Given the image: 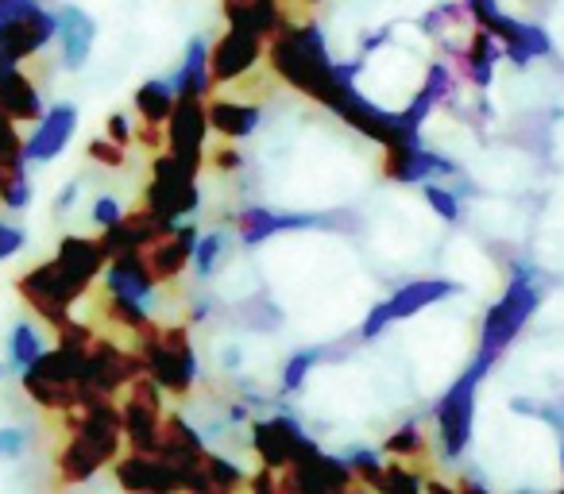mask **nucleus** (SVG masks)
<instances>
[{
    "label": "nucleus",
    "instance_id": "f257e3e1",
    "mask_svg": "<svg viewBox=\"0 0 564 494\" xmlns=\"http://www.w3.org/2000/svg\"><path fill=\"white\" fill-rule=\"evenodd\" d=\"M263 63L271 66V74L282 81V86L299 89L310 101L329 105V97L340 89L337 74V58L325 47V32L314 24V20H294L286 12V20L279 24V32L267 40V55Z\"/></svg>",
    "mask_w": 564,
    "mask_h": 494
},
{
    "label": "nucleus",
    "instance_id": "f03ea898",
    "mask_svg": "<svg viewBox=\"0 0 564 494\" xmlns=\"http://www.w3.org/2000/svg\"><path fill=\"white\" fill-rule=\"evenodd\" d=\"M66 440L55 455V475L63 486H82L105 468L120 460L124 444V425H120V406L112 398H89L82 409L63 414Z\"/></svg>",
    "mask_w": 564,
    "mask_h": 494
},
{
    "label": "nucleus",
    "instance_id": "7ed1b4c3",
    "mask_svg": "<svg viewBox=\"0 0 564 494\" xmlns=\"http://www.w3.org/2000/svg\"><path fill=\"white\" fill-rule=\"evenodd\" d=\"M533 271L530 267H510V278H507V290L502 298L487 309L484 325H479V352H476V363H484L487 371L507 355V348L518 340V332L530 325V317L538 314L541 306V290L533 283Z\"/></svg>",
    "mask_w": 564,
    "mask_h": 494
},
{
    "label": "nucleus",
    "instance_id": "20e7f679",
    "mask_svg": "<svg viewBox=\"0 0 564 494\" xmlns=\"http://www.w3.org/2000/svg\"><path fill=\"white\" fill-rule=\"evenodd\" d=\"M135 355L143 360V375L163 394L186 398L197 383V352L186 325H155L135 337Z\"/></svg>",
    "mask_w": 564,
    "mask_h": 494
},
{
    "label": "nucleus",
    "instance_id": "39448f33",
    "mask_svg": "<svg viewBox=\"0 0 564 494\" xmlns=\"http://www.w3.org/2000/svg\"><path fill=\"white\" fill-rule=\"evenodd\" d=\"M20 386L24 394L47 414H74L89 398H97L86 383V355L66 352V348H51L28 371H20Z\"/></svg>",
    "mask_w": 564,
    "mask_h": 494
},
{
    "label": "nucleus",
    "instance_id": "423d86ee",
    "mask_svg": "<svg viewBox=\"0 0 564 494\" xmlns=\"http://www.w3.org/2000/svg\"><path fill=\"white\" fill-rule=\"evenodd\" d=\"M17 294L28 301V309H35V317H43V321L58 332L74 321L70 309L86 298L89 286L78 283L58 260H43L17 278Z\"/></svg>",
    "mask_w": 564,
    "mask_h": 494
},
{
    "label": "nucleus",
    "instance_id": "0eeeda50",
    "mask_svg": "<svg viewBox=\"0 0 564 494\" xmlns=\"http://www.w3.org/2000/svg\"><path fill=\"white\" fill-rule=\"evenodd\" d=\"M487 378L484 363L471 360L460 375L453 378L441 402L433 406V421H437V448L445 460H460L471 444V425H476V391Z\"/></svg>",
    "mask_w": 564,
    "mask_h": 494
},
{
    "label": "nucleus",
    "instance_id": "6e6552de",
    "mask_svg": "<svg viewBox=\"0 0 564 494\" xmlns=\"http://www.w3.org/2000/svg\"><path fill=\"white\" fill-rule=\"evenodd\" d=\"M202 205V189H197V174L189 166H182L178 158L155 155L151 163V182L143 186V209L155 212L166 224H182V217L197 212Z\"/></svg>",
    "mask_w": 564,
    "mask_h": 494
},
{
    "label": "nucleus",
    "instance_id": "1a4fd4ad",
    "mask_svg": "<svg viewBox=\"0 0 564 494\" xmlns=\"http://www.w3.org/2000/svg\"><path fill=\"white\" fill-rule=\"evenodd\" d=\"M325 109H329L333 117L345 120L352 132H360V135H368L371 143H379V147H394V143L422 140V135L410 132V128L402 124L399 112L379 109V105L356 86H340L337 94L329 97V105H325Z\"/></svg>",
    "mask_w": 564,
    "mask_h": 494
},
{
    "label": "nucleus",
    "instance_id": "9d476101",
    "mask_svg": "<svg viewBox=\"0 0 564 494\" xmlns=\"http://www.w3.org/2000/svg\"><path fill=\"white\" fill-rule=\"evenodd\" d=\"M163 391L151 383L148 375H140L124 391L120 402V425H124V444L140 455H155L159 432H163Z\"/></svg>",
    "mask_w": 564,
    "mask_h": 494
},
{
    "label": "nucleus",
    "instance_id": "9b49d317",
    "mask_svg": "<svg viewBox=\"0 0 564 494\" xmlns=\"http://www.w3.org/2000/svg\"><path fill=\"white\" fill-rule=\"evenodd\" d=\"M143 375V360L135 355V348H120L117 340L97 337L86 352V383L97 398H117L120 391L135 383Z\"/></svg>",
    "mask_w": 564,
    "mask_h": 494
},
{
    "label": "nucleus",
    "instance_id": "f8f14e48",
    "mask_svg": "<svg viewBox=\"0 0 564 494\" xmlns=\"http://www.w3.org/2000/svg\"><path fill=\"white\" fill-rule=\"evenodd\" d=\"M383 178L399 182V186H425L433 178H460V166L437 151L422 147V140H410L383 147Z\"/></svg>",
    "mask_w": 564,
    "mask_h": 494
},
{
    "label": "nucleus",
    "instance_id": "ddd939ff",
    "mask_svg": "<svg viewBox=\"0 0 564 494\" xmlns=\"http://www.w3.org/2000/svg\"><path fill=\"white\" fill-rule=\"evenodd\" d=\"M166 155L178 158L189 171L205 166V135H209V117H205V101H174V112L166 120Z\"/></svg>",
    "mask_w": 564,
    "mask_h": 494
},
{
    "label": "nucleus",
    "instance_id": "4468645a",
    "mask_svg": "<svg viewBox=\"0 0 564 494\" xmlns=\"http://www.w3.org/2000/svg\"><path fill=\"white\" fill-rule=\"evenodd\" d=\"M267 55V43L256 40L248 32H232L228 28L217 43L209 47V78H213V89L217 86H240Z\"/></svg>",
    "mask_w": 564,
    "mask_h": 494
},
{
    "label": "nucleus",
    "instance_id": "2eb2a0df",
    "mask_svg": "<svg viewBox=\"0 0 564 494\" xmlns=\"http://www.w3.org/2000/svg\"><path fill=\"white\" fill-rule=\"evenodd\" d=\"M55 12H47L43 4L24 12V17L9 20V24H0V66H20L28 58H35L55 40Z\"/></svg>",
    "mask_w": 564,
    "mask_h": 494
},
{
    "label": "nucleus",
    "instance_id": "dca6fc26",
    "mask_svg": "<svg viewBox=\"0 0 564 494\" xmlns=\"http://www.w3.org/2000/svg\"><path fill=\"white\" fill-rule=\"evenodd\" d=\"M306 429H302L299 417L291 414H274L267 421L251 425V444H256L259 460H263L267 471H286L291 460L299 455V448L306 444Z\"/></svg>",
    "mask_w": 564,
    "mask_h": 494
},
{
    "label": "nucleus",
    "instance_id": "f3484780",
    "mask_svg": "<svg viewBox=\"0 0 564 494\" xmlns=\"http://www.w3.org/2000/svg\"><path fill=\"white\" fill-rule=\"evenodd\" d=\"M171 228H174V224L159 220L155 212H148V209L140 205V209L124 212V217H120L112 228H105V232L97 235V243H101L105 260H120V255L148 252L151 243L163 240V235L171 232Z\"/></svg>",
    "mask_w": 564,
    "mask_h": 494
},
{
    "label": "nucleus",
    "instance_id": "a211bd4d",
    "mask_svg": "<svg viewBox=\"0 0 564 494\" xmlns=\"http://www.w3.org/2000/svg\"><path fill=\"white\" fill-rule=\"evenodd\" d=\"M484 32L491 35L495 43H499L502 58H507V63H514L518 70H522V66H530L533 58L553 55V43H549L545 28L525 24V20L510 17V12H499V17H495L491 24L484 28Z\"/></svg>",
    "mask_w": 564,
    "mask_h": 494
},
{
    "label": "nucleus",
    "instance_id": "6ab92c4d",
    "mask_svg": "<svg viewBox=\"0 0 564 494\" xmlns=\"http://www.w3.org/2000/svg\"><path fill=\"white\" fill-rule=\"evenodd\" d=\"M456 94H460V74H456L448 63H430L422 89H417L414 101H410L406 109H399V120L410 128V132H422V124L433 117V112L453 109Z\"/></svg>",
    "mask_w": 564,
    "mask_h": 494
},
{
    "label": "nucleus",
    "instance_id": "aec40b11",
    "mask_svg": "<svg viewBox=\"0 0 564 494\" xmlns=\"http://www.w3.org/2000/svg\"><path fill=\"white\" fill-rule=\"evenodd\" d=\"M112 475L124 494H182V483L159 455L128 452L112 463Z\"/></svg>",
    "mask_w": 564,
    "mask_h": 494
},
{
    "label": "nucleus",
    "instance_id": "412c9836",
    "mask_svg": "<svg viewBox=\"0 0 564 494\" xmlns=\"http://www.w3.org/2000/svg\"><path fill=\"white\" fill-rule=\"evenodd\" d=\"M78 132V109L70 101H58L55 109L43 112L35 132L24 140V163H51L66 151V143Z\"/></svg>",
    "mask_w": 564,
    "mask_h": 494
},
{
    "label": "nucleus",
    "instance_id": "4be33fe9",
    "mask_svg": "<svg viewBox=\"0 0 564 494\" xmlns=\"http://www.w3.org/2000/svg\"><path fill=\"white\" fill-rule=\"evenodd\" d=\"M194 248H197V228L174 224L163 240H155L148 252H140V255H143V263H148L151 278L163 286V283H178L182 271H186L189 260H194Z\"/></svg>",
    "mask_w": 564,
    "mask_h": 494
},
{
    "label": "nucleus",
    "instance_id": "5701e85b",
    "mask_svg": "<svg viewBox=\"0 0 564 494\" xmlns=\"http://www.w3.org/2000/svg\"><path fill=\"white\" fill-rule=\"evenodd\" d=\"M445 55H448V66L476 89H491L495 63H502V47L487 32H479V28H471L464 47L445 43Z\"/></svg>",
    "mask_w": 564,
    "mask_h": 494
},
{
    "label": "nucleus",
    "instance_id": "b1692460",
    "mask_svg": "<svg viewBox=\"0 0 564 494\" xmlns=\"http://www.w3.org/2000/svg\"><path fill=\"white\" fill-rule=\"evenodd\" d=\"M317 224H325V220L314 217V212H274L263 209V205H248L243 212H236V235H240L243 248H259L271 235L291 232V228H317Z\"/></svg>",
    "mask_w": 564,
    "mask_h": 494
},
{
    "label": "nucleus",
    "instance_id": "393cba45",
    "mask_svg": "<svg viewBox=\"0 0 564 494\" xmlns=\"http://www.w3.org/2000/svg\"><path fill=\"white\" fill-rule=\"evenodd\" d=\"M0 117H9L12 124H40L43 120L40 86L20 66H0Z\"/></svg>",
    "mask_w": 564,
    "mask_h": 494
},
{
    "label": "nucleus",
    "instance_id": "a878e982",
    "mask_svg": "<svg viewBox=\"0 0 564 494\" xmlns=\"http://www.w3.org/2000/svg\"><path fill=\"white\" fill-rule=\"evenodd\" d=\"M155 286L159 283L151 278V271H148V263H143L140 252L109 260V267H105V294H112V298L135 301V306L148 309L151 298H155Z\"/></svg>",
    "mask_w": 564,
    "mask_h": 494
},
{
    "label": "nucleus",
    "instance_id": "bb28decb",
    "mask_svg": "<svg viewBox=\"0 0 564 494\" xmlns=\"http://www.w3.org/2000/svg\"><path fill=\"white\" fill-rule=\"evenodd\" d=\"M220 12L232 32H248L267 43L286 20V0H220Z\"/></svg>",
    "mask_w": 564,
    "mask_h": 494
},
{
    "label": "nucleus",
    "instance_id": "cd10ccee",
    "mask_svg": "<svg viewBox=\"0 0 564 494\" xmlns=\"http://www.w3.org/2000/svg\"><path fill=\"white\" fill-rule=\"evenodd\" d=\"M55 24H58L55 40H58V47H63V66L66 70H82L97 40L94 17L82 12L78 4H63V9L55 12Z\"/></svg>",
    "mask_w": 564,
    "mask_h": 494
},
{
    "label": "nucleus",
    "instance_id": "c85d7f7f",
    "mask_svg": "<svg viewBox=\"0 0 564 494\" xmlns=\"http://www.w3.org/2000/svg\"><path fill=\"white\" fill-rule=\"evenodd\" d=\"M171 89L178 101H205L213 94V78H209V47L205 40H189L186 55H182L178 70L171 78Z\"/></svg>",
    "mask_w": 564,
    "mask_h": 494
},
{
    "label": "nucleus",
    "instance_id": "c756f323",
    "mask_svg": "<svg viewBox=\"0 0 564 494\" xmlns=\"http://www.w3.org/2000/svg\"><path fill=\"white\" fill-rule=\"evenodd\" d=\"M456 290H460V286L448 283V278H414V283L399 286V290L387 298V306H391L394 321H406V317H414V314H422V309L437 306V301L453 298Z\"/></svg>",
    "mask_w": 564,
    "mask_h": 494
},
{
    "label": "nucleus",
    "instance_id": "7c9ffc66",
    "mask_svg": "<svg viewBox=\"0 0 564 494\" xmlns=\"http://www.w3.org/2000/svg\"><path fill=\"white\" fill-rule=\"evenodd\" d=\"M55 260L86 286H94L97 278L105 275V267H109V260H105V252H101V243L89 240V235H66V240H58Z\"/></svg>",
    "mask_w": 564,
    "mask_h": 494
},
{
    "label": "nucleus",
    "instance_id": "2f4dec72",
    "mask_svg": "<svg viewBox=\"0 0 564 494\" xmlns=\"http://www.w3.org/2000/svg\"><path fill=\"white\" fill-rule=\"evenodd\" d=\"M205 117H209V132L225 135V140H248L259 124V105L217 97V101L205 105Z\"/></svg>",
    "mask_w": 564,
    "mask_h": 494
},
{
    "label": "nucleus",
    "instance_id": "473e14b6",
    "mask_svg": "<svg viewBox=\"0 0 564 494\" xmlns=\"http://www.w3.org/2000/svg\"><path fill=\"white\" fill-rule=\"evenodd\" d=\"M135 117H140V124H151V128H166V120H171V112H174V89H171V81H159V78H151V81H143L140 89H135Z\"/></svg>",
    "mask_w": 564,
    "mask_h": 494
},
{
    "label": "nucleus",
    "instance_id": "72a5a7b5",
    "mask_svg": "<svg viewBox=\"0 0 564 494\" xmlns=\"http://www.w3.org/2000/svg\"><path fill=\"white\" fill-rule=\"evenodd\" d=\"M383 455L399 463H425L430 460V437L422 432L417 421H402L391 437L383 440Z\"/></svg>",
    "mask_w": 564,
    "mask_h": 494
},
{
    "label": "nucleus",
    "instance_id": "f704fd0d",
    "mask_svg": "<svg viewBox=\"0 0 564 494\" xmlns=\"http://www.w3.org/2000/svg\"><path fill=\"white\" fill-rule=\"evenodd\" d=\"M0 205L12 212L32 205V178H28V163L0 166Z\"/></svg>",
    "mask_w": 564,
    "mask_h": 494
},
{
    "label": "nucleus",
    "instance_id": "c9c22d12",
    "mask_svg": "<svg viewBox=\"0 0 564 494\" xmlns=\"http://www.w3.org/2000/svg\"><path fill=\"white\" fill-rule=\"evenodd\" d=\"M43 352H47V348H43V337H40V329H35L32 321H17V325H12V337H9V360H12V367L28 371L35 360H40Z\"/></svg>",
    "mask_w": 564,
    "mask_h": 494
},
{
    "label": "nucleus",
    "instance_id": "e433bc0d",
    "mask_svg": "<svg viewBox=\"0 0 564 494\" xmlns=\"http://www.w3.org/2000/svg\"><path fill=\"white\" fill-rule=\"evenodd\" d=\"M371 494H425V479L417 475L414 468H406V463H383V471H379V479L368 486Z\"/></svg>",
    "mask_w": 564,
    "mask_h": 494
},
{
    "label": "nucleus",
    "instance_id": "4c0bfd02",
    "mask_svg": "<svg viewBox=\"0 0 564 494\" xmlns=\"http://www.w3.org/2000/svg\"><path fill=\"white\" fill-rule=\"evenodd\" d=\"M101 309H105V317H109V325L132 332V337H140V332L151 325V309L135 306V301H124V298H112V294H105Z\"/></svg>",
    "mask_w": 564,
    "mask_h": 494
},
{
    "label": "nucleus",
    "instance_id": "58836bf2",
    "mask_svg": "<svg viewBox=\"0 0 564 494\" xmlns=\"http://www.w3.org/2000/svg\"><path fill=\"white\" fill-rule=\"evenodd\" d=\"M464 24H471L468 12H464V4H453V0H445V4H437L433 12H425L422 32L430 35V40H441V35H445V43H448V35L460 32Z\"/></svg>",
    "mask_w": 564,
    "mask_h": 494
},
{
    "label": "nucleus",
    "instance_id": "ea45409f",
    "mask_svg": "<svg viewBox=\"0 0 564 494\" xmlns=\"http://www.w3.org/2000/svg\"><path fill=\"white\" fill-rule=\"evenodd\" d=\"M228 235L225 232H205L197 235V248H194V260H189V267H194L197 278H213V271H217V263L225 260V248Z\"/></svg>",
    "mask_w": 564,
    "mask_h": 494
},
{
    "label": "nucleus",
    "instance_id": "a19ab883",
    "mask_svg": "<svg viewBox=\"0 0 564 494\" xmlns=\"http://www.w3.org/2000/svg\"><path fill=\"white\" fill-rule=\"evenodd\" d=\"M322 360H325V348H302V352H294L291 360H286V367H282V391L286 394L302 391V386H306V375Z\"/></svg>",
    "mask_w": 564,
    "mask_h": 494
},
{
    "label": "nucleus",
    "instance_id": "79ce46f5",
    "mask_svg": "<svg viewBox=\"0 0 564 494\" xmlns=\"http://www.w3.org/2000/svg\"><path fill=\"white\" fill-rule=\"evenodd\" d=\"M205 471H209V483L225 494H240L243 486H248V475L240 471V463L225 460V455H217V452L205 455Z\"/></svg>",
    "mask_w": 564,
    "mask_h": 494
},
{
    "label": "nucleus",
    "instance_id": "37998d69",
    "mask_svg": "<svg viewBox=\"0 0 564 494\" xmlns=\"http://www.w3.org/2000/svg\"><path fill=\"white\" fill-rule=\"evenodd\" d=\"M340 460L348 463V468L356 471V479H360L364 486H371L379 479V471H383V455L379 452H371V448H348Z\"/></svg>",
    "mask_w": 564,
    "mask_h": 494
},
{
    "label": "nucleus",
    "instance_id": "c03bdc74",
    "mask_svg": "<svg viewBox=\"0 0 564 494\" xmlns=\"http://www.w3.org/2000/svg\"><path fill=\"white\" fill-rule=\"evenodd\" d=\"M422 194H425L430 209L437 212L441 220H448V224H453V220H460V197H456L448 186H437V182H425Z\"/></svg>",
    "mask_w": 564,
    "mask_h": 494
},
{
    "label": "nucleus",
    "instance_id": "a18cd8bd",
    "mask_svg": "<svg viewBox=\"0 0 564 494\" xmlns=\"http://www.w3.org/2000/svg\"><path fill=\"white\" fill-rule=\"evenodd\" d=\"M24 163V135L9 117H0V166Z\"/></svg>",
    "mask_w": 564,
    "mask_h": 494
},
{
    "label": "nucleus",
    "instance_id": "49530a36",
    "mask_svg": "<svg viewBox=\"0 0 564 494\" xmlns=\"http://www.w3.org/2000/svg\"><path fill=\"white\" fill-rule=\"evenodd\" d=\"M391 325H394L391 306H387V301H376V306H371V314L364 317V329H360V337H364V340H379L387 329H391Z\"/></svg>",
    "mask_w": 564,
    "mask_h": 494
},
{
    "label": "nucleus",
    "instance_id": "de8ad7c7",
    "mask_svg": "<svg viewBox=\"0 0 564 494\" xmlns=\"http://www.w3.org/2000/svg\"><path fill=\"white\" fill-rule=\"evenodd\" d=\"M86 151H89V158H94V163L112 166V171H120V166L128 163V151H124V147H117L112 140H94Z\"/></svg>",
    "mask_w": 564,
    "mask_h": 494
},
{
    "label": "nucleus",
    "instance_id": "09e8293b",
    "mask_svg": "<svg viewBox=\"0 0 564 494\" xmlns=\"http://www.w3.org/2000/svg\"><path fill=\"white\" fill-rule=\"evenodd\" d=\"M464 12H468L471 28H479V32H484V28L491 24L502 9H499V0H464Z\"/></svg>",
    "mask_w": 564,
    "mask_h": 494
},
{
    "label": "nucleus",
    "instance_id": "8fccbe9b",
    "mask_svg": "<svg viewBox=\"0 0 564 494\" xmlns=\"http://www.w3.org/2000/svg\"><path fill=\"white\" fill-rule=\"evenodd\" d=\"M28 452V429H0V460H17Z\"/></svg>",
    "mask_w": 564,
    "mask_h": 494
},
{
    "label": "nucleus",
    "instance_id": "3c124183",
    "mask_svg": "<svg viewBox=\"0 0 564 494\" xmlns=\"http://www.w3.org/2000/svg\"><path fill=\"white\" fill-rule=\"evenodd\" d=\"M132 135H135V128L128 124L124 112H112V117L105 120V140H112V143H117V147H124V151H128V143H132Z\"/></svg>",
    "mask_w": 564,
    "mask_h": 494
},
{
    "label": "nucleus",
    "instance_id": "603ef678",
    "mask_svg": "<svg viewBox=\"0 0 564 494\" xmlns=\"http://www.w3.org/2000/svg\"><path fill=\"white\" fill-rule=\"evenodd\" d=\"M89 217H94V224L105 232V228L117 224V220L124 217V212H120V201H117V197H97V201H94V212H89Z\"/></svg>",
    "mask_w": 564,
    "mask_h": 494
},
{
    "label": "nucleus",
    "instance_id": "864d4df0",
    "mask_svg": "<svg viewBox=\"0 0 564 494\" xmlns=\"http://www.w3.org/2000/svg\"><path fill=\"white\" fill-rule=\"evenodd\" d=\"M20 248H24V228L9 224V220H0V263L12 260Z\"/></svg>",
    "mask_w": 564,
    "mask_h": 494
},
{
    "label": "nucleus",
    "instance_id": "5fc2aeb1",
    "mask_svg": "<svg viewBox=\"0 0 564 494\" xmlns=\"http://www.w3.org/2000/svg\"><path fill=\"white\" fill-rule=\"evenodd\" d=\"M205 155H213L209 163H213V171L217 174H236V171H243V155L236 147H217V151H205Z\"/></svg>",
    "mask_w": 564,
    "mask_h": 494
},
{
    "label": "nucleus",
    "instance_id": "6e6d98bb",
    "mask_svg": "<svg viewBox=\"0 0 564 494\" xmlns=\"http://www.w3.org/2000/svg\"><path fill=\"white\" fill-rule=\"evenodd\" d=\"M248 494H282L279 491V471H256V475L248 479Z\"/></svg>",
    "mask_w": 564,
    "mask_h": 494
},
{
    "label": "nucleus",
    "instance_id": "4d7b16f0",
    "mask_svg": "<svg viewBox=\"0 0 564 494\" xmlns=\"http://www.w3.org/2000/svg\"><path fill=\"white\" fill-rule=\"evenodd\" d=\"M32 9H40V0H0V24H9V20L24 17Z\"/></svg>",
    "mask_w": 564,
    "mask_h": 494
},
{
    "label": "nucleus",
    "instance_id": "13d9d810",
    "mask_svg": "<svg viewBox=\"0 0 564 494\" xmlns=\"http://www.w3.org/2000/svg\"><path fill=\"white\" fill-rule=\"evenodd\" d=\"M74 201H78V182H70V186H66L63 194L55 197V209H58V212H66V209H70Z\"/></svg>",
    "mask_w": 564,
    "mask_h": 494
},
{
    "label": "nucleus",
    "instance_id": "bf43d9fd",
    "mask_svg": "<svg viewBox=\"0 0 564 494\" xmlns=\"http://www.w3.org/2000/svg\"><path fill=\"white\" fill-rule=\"evenodd\" d=\"M456 494H491V491H487L484 483H476V479H460V483H456Z\"/></svg>",
    "mask_w": 564,
    "mask_h": 494
},
{
    "label": "nucleus",
    "instance_id": "052dcab7",
    "mask_svg": "<svg viewBox=\"0 0 564 494\" xmlns=\"http://www.w3.org/2000/svg\"><path fill=\"white\" fill-rule=\"evenodd\" d=\"M425 494H456V486H445L441 479H425Z\"/></svg>",
    "mask_w": 564,
    "mask_h": 494
},
{
    "label": "nucleus",
    "instance_id": "680f3d73",
    "mask_svg": "<svg viewBox=\"0 0 564 494\" xmlns=\"http://www.w3.org/2000/svg\"><path fill=\"white\" fill-rule=\"evenodd\" d=\"M225 367H240V348H228V352H225Z\"/></svg>",
    "mask_w": 564,
    "mask_h": 494
},
{
    "label": "nucleus",
    "instance_id": "e2e57ef3",
    "mask_svg": "<svg viewBox=\"0 0 564 494\" xmlns=\"http://www.w3.org/2000/svg\"><path fill=\"white\" fill-rule=\"evenodd\" d=\"M299 4H306V9H314V4H322V0H299Z\"/></svg>",
    "mask_w": 564,
    "mask_h": 494
},
{
    "label": "nucleus",
    "instance_id": "0e129e2a",
    "mask_svg": "<svg viewBox=\"0 0 564 494\" xmlns=\"http://www.w3.org/2000/svg\"><path fill=\"white\" fill-rule=\"evenodd\" d=\"M561 471H564V444H561ZM556 494H564V486H561V491H556Z\"/></svg>",
    "mask_w": 564,
    "mask_h": 494
},
{
    "label": "nucleus",
    "instance_id": "69168bd1",
    "mask_svg": "<svg viewBox=\"0 0 564 494\" xmlns=\"http://www.w3.org/2000/svg\"><path fill=\"white\" fill-rule=\"evenodd\" d=\"M518 494H533V491H518Z\"/></svg>",
    "mask_w": 564,
    "mask_h": 494
},
{
    "label": "nucleus",
    "instance_id": "338daca9",
    "mask_svg": "<svg viewBox=\"0 0 564 494\" xmlns=\"http://www.w3.org/2000/svg\"><path fill=\"white\" fill-rule=\"evenodd\" d=\"M0 375H4V371H0Z\"/></svg>",
    "mask_w": 564,
    "mask_h": 494
}]
</instances>
